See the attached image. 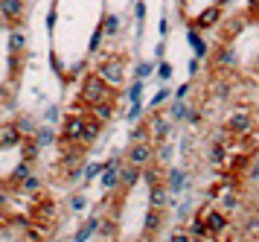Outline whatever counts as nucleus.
Wrapping results in <instances>:
<instances>
[{"instance_id": "obj_45", "label": "nucleus", "mask_w": 259, "mask_h": 242, "mask_svg": "<svg viewBox=\"0 0 259 242\" xmlns=\"http://www.w3.org/2000/svg\"><path fill=\"white\" fill-rule=\"evenodd\" d=\"M169 158H172V146H166V143H160V146H157V161H160V163H166Z\"/></svg>"}, {"instance_id": "obj_1", "label": "nucleus", "mask_w": 259, "mask_h": 242, "mask_svg": "<svg viewBox=\"0 0 259 242\" xmlns=\"http://www.w3.org/2000/svg\"><path fill=\"white\" fill-rule=\"evenodd\" d=\"M114 91H117V88H111L99 73H88L82 79V88H79V99L91 108V105H96V102L114 99Z\"/></svg>"}, {"instance_id": "obj_18", "label": "nucleus", "mask_w": 259, "mask_h": 242, "mask_svg": "<svg viewBox=\"0 0 259 242\" xmlns=\"http://www.w3.org/2000/svg\"><path fill=\"white\" fill-rule=\"evenodd\" d=\"M187 184L189 181H187V172H184V169H169V172H166V187H169L172 196H178Z\"/></svg>"}, {"instance_id": "obj_8", "label": "nucleus", "mask_w": 259, "mask_h": 242, "mask_svg": "<svg viewBox=\"0 0 259 242\" xmlns=\"http://www.w3.org/2000/svg\"><path fill=\"white\" fill-rule=\"evenodd\" d=\"M146 126H149V137H152L154 146L166 143V137L172 134V123H169V120H163V117H160V111H152V117L146 120Z\"/></svg>"}, {"instance_id": "obj_39", "label": "nucleus", "mask_w": 259, "mask_h": 242, "mask_svg": "<svg viewBox=\"0 0 259 242\" xmlns=\"http://www.w3.org/2000/svg\"><path fill=\"white\" fill-rule=\"evenodd\" d=\"M128 123H137V120H140L143 117V102H131V108H128Z\"/></svg>"}, {"instance_id": "obj_51", "label": "nucleus", "mask_w": 259, "mask_h": 242, "mask_svg": "<svg viewBox=\"0 0 259 242\" xmlns=\"http://www.w3.org/2000/svg\"><path fill=\"white\" fill-rule=\"evenodd\" d=\"M250 175H253V178H259V152H256V163H253V169H250Z\"/></svg>"}, {"instance_id": "obj_53", "label": "nucleus", "mask_w": 259, "mask_h": 242, "mask_svg": "<svg viewBox=\"0 0 259 242\" xmlns=\"http://www.w3.org/2000/svg\"><path fill=\"white\" fill-rule=\"evenodd\" d=\"M215 3H219V6H222V9H224V6H230L233 0H215Z\"/></svg>"}, {"instance_id": "obj_15", "label": "nucleus", "mask_w": 259, "mask_h": 242, "mask_svg": "<svg viewBox=\"0 0 259 242\" xmlns=\"http://www.w3.org/2000/svg\"><path fill=\"white\" fill-rule=\"evenodd\" d=\"M32 216H35L38 222H53L56 219V204H53L50 198L35 196V210H32Z\"/></svg>"}, {"instance_id": "obj_19", "label": "nucleus", "mask_w": 259, "mask_h": 242, "mask_svg": "<svg viewBox=\"0 0 259 242\" xmlns=\"http://www.w3.org/2000/svg\"><path fill=\"white\" fill-rule=\"evenodd\" d=\"M102 126H105V123H99V120H94V117H88L84 131H82V146H91V143H96V140H99V134H102Z\"/></svg>"}, {"instance_id": "obj_2", "label": "nucleus", "mask_w": 259, "mask_h": 242, "mask_svg": "<svg viewBox=\"0 0 259 242\" xmlns=\"http://www.w3.org/2000/svg\"><path fill=\"white\" fill-rule=\"evenodd\" d=\"M94 73H99V76L111 85V88H122V82H125V58H122V56L102 58V61L96 64Z\"/></svg>"}, {"instance_id": "obj_33", "label": "nucleus", "mask_w": 259, "mask_h": 242, "mask_svg": "<svg viewBox=\"0 0 259 242\" xmlns=\"http://www.w3.org/2000/svg\"><path fill=\"white\" fill-rule=\"evenodd\" d=\"M15 123H18V128H21V131H24V137L26 134H35V120H32V117H26V114H21L18 117V120H15Z\"/></svg>"}, {"instance_id": "obj_28", "label": "nucleus", "mask_w": 259, "mask_h": 242, "mask_svg": "<svg viewBox=\"0 0 259 242\" xmlns=\"http://www.w3.org/2000/svg\"><path fill=\"white\" fill-rule=\"evenodd\" d=\"M119 26H122V21H119V15H114V12L102 18V29H105V35H108V38H114V35L119 32Z\"/></svg>"}, {"instance_id": "obj_42", "label": "nucleus", "mask_w": 259, "mask_h": 242, "mask_svg": "<svg viewBox=\"0 0 259 242\" xmlns=\"http://www.w3.org/2000/svg\"><path fill=\"white\" fill-rule=\"evenodd\" d=\"M187 111H189V105H184V102H178L175 99V105H172V117H175V120H187Z\"/></svg>"}, {"instance_id": "obj_49", "label": "nucleus", "mask_w": 259, "mask_h": 242, "mask_svg": "<svg viewBox=\"0 0 259 242\" xmlns=\"http://www.w3.org/2000/svg\"><path fill=\"white\" fill-rule=\"evenodd\" d=\"M56 21H59V15H56V9H53L47 15V29H53V26H56Z\"/></svg>"}, {"instance_id": "obj_36", "label": "nucleus", "mask_w": 259, "mask_h": 242, "mask_svg": "<svg viewBox=\"0 0 259 242\" xmlns=\"http://www.w3.org/2000/svg\"><path fill=\"white\" fill-rule=\"evenodd\" d=\"M128 137H131V143H137V140H152V137H149V126H146V123H140V126L131 128Z\"/></svg>"}, {"instance_id": "obj_4", "label": "nucleus", "mask_w": 259, "mask_h": 242, "mask_svg": "<svg viewBox=\"0 0 259 242\" xmlns=\"http://www.w3.org/2000/svg\"><path fill=\"white\" fill-rule=\"evenodd\" d=\"M154 158H157V146H154L152 140H137L125 152V161L134 163V166H140V169H146L149 163H154Z\"/></svg>"}, {"instance_id": "obj_23", "label": "nucleus", "mask_w": 259, "mask_h": 242, "mask_svg": "<svg viewBox=\"0 0 259 242\" xmlns=\"http://www.w3.org/2000/svg\"><path fill=\"white\" fill-rule=\"evenodd\" d=\"M187 41H189V47H192L195 58H204V56H207V44H204V38L198 35V29H195V26H189V29H187Z\"/></svg>"}, {"instance_id": "obj_17", "label": "nucleus", "mask_w": 259, "mask_h": 242, "mask_svg": "<svg viewBox=\"0 0 259 242\" xmlns=\"http://www.w3.org/2000/svg\"><path fill=\"white\" fill-rule=\"evenodd\" d=\"M143 178V169L140 166H134V163H122V178H119V187H122V190H131V187L137 184V181H140Z\"/></svg>"}, {"instance_id": "obj_38", "label": "nucleus", "mask_w": 259, "mask_h": 242, "mask_svg": "<svg viewBox=\"0 0 259 242\" xmlns=\"http://www.w3.org/2000/svg\"><path fill=\"white\" fill-rule=\"evenodd\" d=\"M143 85H146V79H137L134 85L128 88V99L131 102H140V96H143Z\"/></svg>"}, {"instance_id": "obj_41", "label": "nucleus", "mask_w": 259, "mask_h": 242, "mask_svg": "<svg viewBox=\"0 0 259 242\" xmlns=\"http://www.w3.org/2000/svg\"><path fill=\"white\" fill-rule=\"evenodd\" d=\"M152 70H154L152 61H140V64H137V79H149V76H152Z\"/></svg>"}, {"instance_id": "obj_44", "label": "nucleus", "mask_w": 259, "mask_h": 242, "mask_svg": "<svg viewBox=\"0 0 259 242\" xmlns=\"http://www.w3.org/2000/svg\"><path fill=\"white\" fill-rule=\"evenodd\" d=\"M134 18H137V26L143 29V21H146V3L137 0V6H134Z\"/></svg>"}, {"instance_id": "obj_55", "label": "nucleus", "mask_w": 259, "mask_h": 242, "mask_svg": "<svg viewBox=\"0 0 259 242\" xmlns=\"http://www.w3.org/2000/svg\"><path fill=\"white\" fill-rule=\"evenodd\" d=\"M187 3H189V0H178V6H187Z\"/></svg>"}, {"instance_id": "obj_14", "label": "nucleus", "mask_w": 259, "mask_h": 242, "mask_svg": "<svg viewBox=\"0 0 259 242\" xmlns=\"http://www.w3.org/2000/svg\"><path fill=\"white\" fill-rule=\"evenodd\" d=\"M239 64V56H236V50L230 44L219 47V53H215V67L219 70H233Z\"/></svg>"}, {"instance_id": "obj_24", "label": "nucleus", "mask_w": 259, "mask_h": 242, "mask_svg": "<svg viewBox=\"0 0 259 242\" xmlns=\"http://www.w3.org/2000/svg\"><path fill=\"white\" fill-rule=\"evenodd\" d=\"M29 175H32V163H29V161H21V163L12 169V175H9V184H12V187H21L26 178H29Z\"/></svg>"}, {"instance_id": "obj_50", "label": "nucleus", "mask_w": 259, "mask_h": 242, "mask_svg": "<svg viewBox=\"0 0 259 242\" xmlns=\"http://www.w3.org/2000/svg\"><path fill=\"white\" fill-rule=\"evenodd\" d=\"M198 64H201V58H192V61H189V73H192V76L198 73Z\"/></svg>"}, {"instance_id": "obj_40", "label": "nucleus", "mask_w": 259, "mask_h": 242, "mask_svg": "<svg viewBox=\"0 0 259 242\" xmlns=\"http://www.w3.org/2000/svg\"><path fill=\"white\" fill-rule=\"evenodd\" d=\"M245 233L247 236H259V216H250L245 222Z\"/></svg>"}, {"instance_id": "obj_12", "label": "nucleus", "mask_w": 259, "mask_h": 242, "mask_svg": "<svg viewBox=\"0 0 259 242\" xmlns=\"http://www.w3.org/2000/svg\"><path fill=\"white\" fill-rule=\"evenodd\" d=\"M160 228H163V210L149 208V213H146V225H143V239H154Z\"/></svg>"}, {"instance_id": "obj_34", "label": "nucleus", "mask_w": 259, "mask_h": 242, "mask_svg": "<svg viewBox=\"0 0 259 242\" xmlns=\"http://www.w3.org/2000/svg\"><path fill=\"white\" fill-rule=\"evenodd\" d=\"M99 233H102V239H105V242H111V239H114V233H117V222H114V219H102Z\"/></svg>"}, {"instance_id": "obj_13", "label": "nucleus", "mask_w": 259, "mask_h": 242, "mask_svg": "<svg viewBox=\"0 0 259 242\" xmlns=\"http://www.w3.org/2000/svg\"><path fill=\"white\" fill-rule=\"evenodd\" d=\"M88 111H91V117H94V120H99V123H105V126H108V123L117 117V105H114V99H105V102L91 105Z\"/></svg>"}, {"instance_id": "obj_25", "label": "nucleus", "mask_w": 259, "mask_h": 242, "mask_svg": "<svg viewBox=\"0 0 259 242\" xmlns=\"http://www.w3.org/2000/svg\"><path fill=\"white\" fill-rule=\"evenodd\" d=\"M207 161H210V166H222V163L227 161V146L212 140V143H210V152H207Z\"/></svg>"}, {"instance_id": "obj_9", "label": "nucleus", "mask_w": 259, "mask_h": 242, "mask_svg": "<svg viewBox=\"0 0 259 242\" xmlns=\"http://www.w3.org/2000/svg\"><path fill=\"white\" fill-rule=\"evenodd\" d=\"M224 18V9L219 6V3H212V6H207V9H201L195 18H192V26L195 29H212L215 23Z\"/></svg>"}, {"instance_id": "obj_57", "label": "nucleus", "mask_w": 259, "mask_h": 242, "mask_svg": "<svg viewBox=\"0 0 259 242\" xmlns=\"http://www.w3.org/2000/svg\"><path fill=\"white\" fill-rule=\"evenodd\" d=\"M166 242H169V239H166Z\"/></svg>"}, {"instance_id": "obj_46", "label": "nucleus", "mask_w": 259, "mask_h": 242, "mask_svg": "<svg viewBox=\"0 0 259 242\" xmlns=\"http://www.w3.org/2000/svg\"><path fill=\"white\" fill-rule=\"evenodd\" d=\"M84 204H88V198L79 193V196H73L70 198V210H84Z\"/></svg>"}, {"instance_id": "obj_29", "label": "nucleus", "mask_w": 259, "mask_h": 242, "mask_svg": "<svg viewBox=\"0 0 259 242\" xmlns=\"http://www.w3.org/2000/svg\"><path fill=\"white\" fill-rule=\"evenodd\" d=\"M41 187H44V181H41L38 175H29V178H26L18 190H21V193H26V196H38V193H41Z\"/></svg>"}, {"instance_id": "obj_32", "label": "nucleus", "mask_w": 259, "mask_h": 242, "mask_svg": "<svg viewBox=\"0 0 259 242\" xmlns=\"http://www.w3.org/2000/svg\"><path fill=\"white\" fill-rule=\"evenodd\" d=\"M102 38H108L105 29H102V23L96 26V32L91 35V44H88V53H99V47H102Z\"/></svg>"}, {"instance_id": "obj_5", "label": "nucleus", "mask_w": 259, "mask_h": 242, "mask_svg": "<svg viewBox=\"0 0 259 242\" xmlns=\"http://www.w3.org/2000/svg\"><path fill=\"white\" fill-rule=\"evenodd\" d=\"M224 128H227L233 137H247V134L253 131V111H250V108H236L233 114L227 117Z\"/></svg>"}, {"instance_id": "obj_31", "label": "nucleus", "mask_w": 259, "mask_h": 242, "mask_svg": "<svg viewBox=\"0 0 259 242\" xmlns=\"http://www.w3.org/2000/svg\"><path fill=\"white\" fill-rule=\"evenodd\" d=\"M24 47H26V35L21 32V29H12V32H9V50H12V56L21 53Z\"/></svg>"}, {"instance_id": "obj_16", "label": "nucleus", "mask_w": 259, "mask_h": 242, "mask_svg": "<svg viewBox=\"0 0 259 242\" xmlns=\"http://www.w3.org/2000/svg\"><path fill=\"white\" fill-rule=\"evenodd\" d=\"M152 193H149V208H157V210H166L169 208V187H163V184H157V187H149Z\"/></svg>"}, {"instance_id": "obj_20", "label": "nucleus", "mask_w": 259, "mask_h": 242, "mask_svg": "<svg viewBox=\"0 0 259 242\" xmlns=\"http://www.w3.org/2000/svg\"><path fill=\"white\" fill-rule=\"evenodd\" d=\"M99 225H102V219L99 216H91V219L84 222L82 228L76 231V236H73V242H88L94 233H99Z\"/></svg>"}, {"instance_id": "obj_35", "label": "nucleus", "mask_w": 259, "mask_h": 242, "mask_svg": "<svg viewBox=\"0 0 259 242\" xmlns=\"http://www.w3.org/2000/svg\"><path fill=\"white\" fill-rule=\"evenodd\" d=\"M166 99H169V88H160V91H157V93L152 96V102H149V108H152V111H160V105H163Z\"/></svg>"}, {"instance_id": "obj_6", "label": "nucleus", "mask_w": 259, "mask_h": 242, "mask_svg": "<svg viewBox=\"0 0 259 242\" xmlns=\"http://www.w3.org/2000/svg\"><path fill=\"white\" fill-rule=\"evenodd\" d=\"M201 216H204V222H207L210 236H222V233L230 228V219H227V213H224L222 208L215 210V208H210V204H204V208H201Z\"/></svg>"}, {"instance_id": "obj_43", "label": "nucleus", "mask_w": 259, "mask_h": 242, "mask_svg": "<svg viewBox=\"0 0 259 242\" xmlns=\"http://www.w3.org/2000/svg\"><path fill=\"white\" fill-rule=\"evenodd\" d=\"M157 76H160V82H169L172 79V64L160 61V64H157Z\"/></svg>"}, {"instance_id": "obj_21", "label": "nucleus", "mask_w": 259, "mask_h": 242, "mask_svg": "<svg viewBox=\"0 0 259 242\" xmlns=\"http://www.w3.org/2000/svg\"><path fill=\"white\" fill-rule=\"evenodd\" d=\"M38 152H41V146H38V140L32 137V134H26L24 140H21V161H35L38 158Z\"/></svg>"}, {"instance_id": "obj_3", "label": "nucleus", "mask_w": 259, "mask_h": 242, "mask_svg": "<svg viewBox=\"0 0 259 242\" xmlns=\"http://www.w3.org/2000/svg\"><path fill=\"white\" fill-rule=\"evenodd\" d=\"M84 123H88V117H82V111H73V114L64 117V123H61V131H59L61 146H64V143H70V146H82Z\"/></svg>"}, {"instance_id": "obj_54", "label": "nucleus", "mask_w": 259, "mask_h": 242, "mask_svg": "<svg viewBox=\"0 0 259 242\" xmlns=\"http://www.w3.org/2000/svg\"><path fill=\"white\" fill-rule=\"evenodd\" d=\"M0 208H6V196H3V190H0Z\"/></svg>"}, {"instance_id": "obj_48", "label": "nucleus", "mask_w": 259, "mask_h": 242, "mask_svg": "<svg viewBox=\"0 0 259 242\" xmlns=\"http://www.w3.org/2000/svg\"><path fill=\"white\" fill-rule=\"evenodd\" d=\"M169 242H192V236H189V231H175L169 236Z\"/></svg>"}, {"instance_id": "obj_30", "label": "nucleus", "mask_w": 259, "mask_h": 242, "mask_svg": "<svg viewBox=\"0 0 259 242\" xmlns=\"http://www.w3.org/2000/svg\"><path fill=\"white\" fill-rule=\"evenodd\" d=\"M32 137L38 140V146H50V143H56V131H53L50 126H38Z\"/></svg>"}, {"instance_id": "obj_27", "label": "nucleus", "mask_w": 259, "mask_h": 242, "mask_svg": "<svg viewBox=\"0 0 259 242\" xmlns=\"http://www.w3.org/2000/svg\"><path fill=\"white\" fill-rule=\"evenodd\" d=\"M163 169H160V166H154V163H149V166H146V169H143V181H146V184L149 187H157V184H163Z\"/></svg>"}, {"instance_id": "obj_22", "label": "nucleus", "mask_w": 259, "mask_h": 242, "mask_svg": "<svg viewBox=\"0 0 259 242\" xmlns=\"http://www.w3.org/2000/svg\"><path fill=\"white\" fill-rule=\"evenodd\" d=\"M222 190H224V193H222V210H224V213H236V210L242 208L239 196H236L233 190H230V184H227V181H224Z\"/></svg>"}, {"instance_id": "obj_56", "label": "nucleus", "mask_w": 259, "mask_h": 242, "mask_svg": "<svg viewBox=\"0 0 259 242\" xmlns=\"http://www.w3.org/2000/svg\"><path fill=\"white\" fill-rule=\"evenodd\" d=\"M256 181H259V178H256Z\"/></svg>"}, {"instance_id": "obj_37", "label": "nucleus", "mask_w": 259, "mask_h": 242, "mask_svg": "<svg viewBox=\"0 0 259 242\" xmlns=\"http://www.w3.org/2000/svg\"><path fill=\"white\" fill-rule=\"evenodd\" d=\"M82 169H84V181H94L96 175H102L105 163H88V166H82Z\"/></svg>"}, {"instance_id": "obj_47", "label": "nucleus", "mask_w": 259, "mask_h": 242, "mask_svg": "<svg viewBox=\"0 0 259 242\" xmlns=\"http://www.w3.org/2000/svg\"><path fill=\"white\" fill-rule=\"evenodd\" d=\"M189 91H192V85H189V82H187V85H181V88L175 91V99H178V102H184V99L189 96Z\"/></svg>"}, {"instance_id": "obj_11", "label": "nucleus", "mask_w": 259, "mask_h": 242, "mask_svg": "<svg viewBox=\"0 0 259 242\" xmlns=\"http://www.w3.org/2000/svg\"><path fill=\"white\" fill-rule=\"evenodd\" d=\"M21 140H24V131L18 128V123H3L0 126V149L21 146Z\"/></svg>"}, {"instance_id": "obj_10", "label": "nucleus", "mask_w": 259, "mask_h": 242, "mask_svg": "<svg viewBox=\"0 0 259 242\" xmlns=\"http://www.w3.org/2000/svg\"><path fill=\"white\" fill-rule=\"evenodd\" d=\"M119 178H122V161H119V158L105 161V169H102V187H105V190H117Z\"/></svg>"}, {"instance_id": "obj_26", "label": "nucleus", "mask_w": 259, "mask_h": 242, "mask_svg": "<svg viewBox=\"0 0 259 242\" xmlns=\"http://www.w3.org/2000/svg\"><path fill=\"white\" fill-rule=\"evenodd\" d=\"M189 236H192V239H212L210 231H207V222H204L201 213L192 219V225H189Z\"/></svg>"}, {"instance_id": "obj_7", "label": "nucleus", "mask_w": 259, "mask_h": 242, "mask_svg": "<svg viewBox=\"0 0 259 242\" xmlns=\"http://www.w3.org/2000/svg\"><path fill=\"white\" fill-rule=\"evenodd\" d=\"M26 18V3L24 0H0V23L18 26Z\"/></svg>"}, {"instance_id": "obj_52", "label": "nucleus", "mask_w": 259, "mask_h": 242, "mask_svg": "<svg viewBox=\"0 0 259 242\" xmlns=\"http://www.w3.org/2000/svg\"><path fill=\"white\" fill-rule=\"evenodd\" d=\"M56 117H59V108H50V111H47V120H50V123H53Z\"/></svg>"}]
</instances>
